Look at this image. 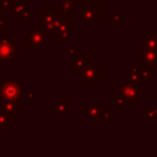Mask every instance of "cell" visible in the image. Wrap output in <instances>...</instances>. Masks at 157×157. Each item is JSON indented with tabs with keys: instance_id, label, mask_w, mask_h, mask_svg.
<instances>
[]
</instances>
